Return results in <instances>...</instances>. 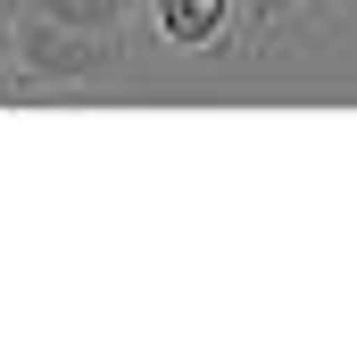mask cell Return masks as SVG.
Segmentation results:
<instances>
[{
	"instance_id": "1",
	"label": "cell",
	"mask_w": 357,
	"mask_h": 357,
	"mask_svg": "<svg viewBox=\"0 0 357 357\" xmlns=\"http://www.w3.org/2000/svg\"><path fill=\"white\" fill-rule=\"evenodd\" d=\"M167 59H266L282 42H299L307 8L299 0H142L133 17Z\"/></svg>"
},
{
	"instance_id": "6",
	"label": "cell",
	"mask_w": 357,
	"mask_h": 357,
	"mask_svg": "<svg viewBox=\"0 0 357 357\" xmlns=\"http://www.w3.org/2000/svg\"><path fill=\"white\" fill-rule=\"evenodd\" d=\"M299 8H307V17H324V8H341V0H299Z\"/></svg>"
},
{
	"instance_id": "4",
	"label": "cell",
	"mask_w": 357,
	"mask_h": 357,
	"mask_svg": "<svg viewBox=\"0 0 357 357\" xmlns=\"http://www.w3.org/2000/svg\"><path fill=\"white\" fill-rule=\"evenodd\" d=\"M0 67L17 75V17H0Z\"/></svg>"
},
{
	"instance_id": "5",
	"label": "cell",
	"mask_w": 357,
	"mask_h": 357,
	"mask_svg": "<svg viewBox=\"0 0 357 357\" xmlns=\"http://www.w3.org/2000/svg\"><path fill=\"white\" fill-rule=\"evenodd\" d=\"M0 100H25V75H8V67H0Z\"/></svg>"
},
{
	"instance_id": "2",
	"label": "cell",
	"mask_w": 357,
	"mask_h": 357,
	"mask_svg": "<svg viewBox=\"0 0 357 357\" xmlns=\"http://www.w3.org/2000/svg\"><path fill=\"white\" fill-rule=\"evenodd\" d=\"M17 75H25V91L116 84V75H133V33H100V25L50 17V8H25L17 17Z\"/></svg>"
},
{
	"instance_id": "3",
	"label": "cell",
	"mask_w": 357,
	"mask_h": 357,
	"mask_svg": "<svg viewBox=\"0 0 357 357\" xmlns=\"http://www.w3.org/2000/svg\"><path fill=\"white\" fill-rule=\"evenodd\" d=\"M33 8H50L67 25H100V33H133V17H142V0H33Z\"/></svg>"
}]
</instances>
